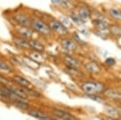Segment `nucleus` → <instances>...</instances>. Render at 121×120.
I'll list each match as a JSON object with an SVG mask.
<instances>
[{
  "instance_id": "nucleus-10",
  "label": "nucleus",
  "mask_w": 121,
  "mask_h": 120,
  "mask_svg": "<svg viewBox=\"0 0 121 120\" xmlns=\"http://www.w3.org/2000/svg\"><path fill=\"white\" fill-rule=\"evenodd\" d=\"M107 97L115 101H121V92L116 89H106L104 92Z\"/></svg>"
},
{
  "instance_id": "nucleus-26",
  "label": "nucleus",
  "mask_w": 121,
  "mask_h": 120,
  "mask_svg": "<svg viewBox=\"0 0 121 120\" xmlns=\"http://www.w3.org/2000/svg\"><path fill=\"white\" fill-rule=\"evenodd\" d=\"M73 40L76 42V43H78V44H80V45H86V43L80 37V36L77 33H73Z\"/></svg>"
},
{
  "instance_id": "nucleus-1",
  "label": "nucleus",
  "mask_w": 121,
  "mask_h": 120,
  "mask_svg": "<svg viewBox=\"0 0 121 120\" xmlns=\"http://www.w3.org/2000/svg\"><path fill=\"white\" fill-rule=\"evenodd\" d=\"M81 89L86 95H99L106 91L107 87L102 82L89 80L81 84Z\"/></svg>"
},
{
  "instance_id": "nucleus-17",
  "label": "nucleus",
  "mask_w": 121,
  "mask_h": 120,
  "mask_svg": "<svg viewBox=\"0 0 121 120\" xmlns=\"http://www.w3.org/2000/svg\"><path fill=\"white\" fill-rule=\"evenodd\" d=\"M109 15L112 17V19H116V20L121 21V10L119 8H110L108 11Z\"/></svg>"
},
{
  "instance_id": "nucleus-28",
  "label": "nucleus",
  "mask_w": 121,
  "mask_h": 120,
  "mask_svg": "<svg viewBox=\"0 0 121 120\" xmlns=\"http://www.w3.org/2000/svg\"><path fill=\"white\" fill-rule=\"evenodd\" d=\"M0 69L3 71H6V72H10L11 71V67L7 63H5L3 61L0 60Z\"/></svg>"
},
{
  "instance_id": "nucleus-7",
  "label": "nucleus",
  "mask_w": 121,
  "mask_h": 120,
  "mask_svg": "<svg viewBox=\"0 0 121 120\" xmlns=\"http://www.w3.org/2000/svg\"><path fill=\"white\" fill-rule=\"evenodd\" d=\"M14 80L16 82L17 84H19L20 86L28 88V89H32V84L29 80H27L26 78L23 77V76H14Z\"/></svg>"
},
{
  "instance_id": "nucleus-20",
  "label": "nucleus",
  "mask_w": 121,
  "mask_h": 120,
  "mask_svg": "<svg viewBox=\"0 0 121 120\" xmlns=\"http://www.w3.org/2000/svg\"><path fill=\"white\" fill-rule=\"evenodd\" d=\"M69 18L71 19L72 22H73L74 24L78 25H83L85 24V20L83 19H82L81 17L79 16L78 14H75V13H71L69 15Z\"/></svg>"
},
{
  "instance_id": "nucleus-15",
  "label": "nucleus",
  "mask_w": 121,
  "mask_h": 120,
  "mask_svg": "<svg viewBox=\"0 0 121 120\" xmlns=\"http://www.w3.org/2000/svg\"><path fill=\"white\" fill-rule=\"evenodd\" d=\"M29 42V45L32 49H33L36 51H39V52H43L44 50V46L41 44L37 40H30Z\"/></svg>"
},
{
  "instance_id": "nucleus-25",
  "label": "nucleus",
  "mask_w": 121,
  "mask_h": 120,
  "mask_svg": "<svg viewBox=\"0 0 121 120\" xmlns=\"http://www.w3.org/2000/svg\"><path fill=\"white\" fill-rule=\"evenodd\" d=\"M60 21L63 24V25L65 27H66L67 29L71 28L72 27V21H70L69 19L66 18V17H61L60 19Z\"/></svg>"
},
{
  "instance_id": "nucleus-14",
  "label": "nucleus",
  "mask_w": 121,
  "mask_h": 120,
  "mask_svg": "<svg viewBox=\"0 0 121 120\" xmlns=\"http://www.w3.org/2000/svg\"><path fill=\"white\" fill-rule=\"evenodd\" d=\"M14 42L17 46L19 47L20 49H30V45L29 42H27L26 40L21 38V37H15Z\"/></svg>"
},
{
  "instance_id": "nucleus-12",
  "label": "nucleus",
  "mask_w": 121,
  "mask_h": 120,
  "mask_svg": "<svg viewBox=\"0 0 121 120\" xmlns=\"http://www.w3.org/2000/svg\"><path fill=\"white\" fill-rule=\"evenodd\" d=\"M86 69L91 74H99L101 71V68L99 66V64L95 62H90L86 64L85 66Z\"/></svg>"
},
{
  "instance_id": "nucleus-8",
  "label": "nucleus",
  "mask_w": 121,
  "mask_h": 120,
  "mask_svg": "<svg viewBox=\"0 0 121 120\" xmlns=\"http://www.w3.org/2000/svg\"><path fill=\"white\" fill-rule=\"evenodd\" d=\"M78 14L82 19L84 20L89 19L91 17V11L89 8H87L85 6H80L78 7Z\"/></svg>"
},
{
  "instance_id": "nucleus-24",
  "label": "nucleus",
  "mask_w": 121,
  "mask_h": 120,
  "mask_svg": "<svg viewBox=\"0 0 121 120\" xmlns=\"http://www.w3.org/2000/svg\"><path fill=\"white\" fill-rule=\"evenodd\" d=\"M15 106L16 107L19 108L21 110H28L29 108V105L28 103H26L25 101H23L21 100H15V102H14Z\"/></svg>"
},
{
  "instance_id": "nucleus-2",
  "label": "nucleus",
  "mask_w": 121,
  "mask_h": 120,
  "mask_svg": "<svg viewBox=\"0 0 121 120\" xmlns=\"http://www.w3.org/2000/svg\"><path fill=\"white\" fill-rule=\"evenodd\" d=\"M31 25L36 32H38L40 34L44 36H48L51 33V28L48 24H46L44 22H43L40 19H34L31 21Z\"/></svg>"
},
{
  "instance_id": "nucleus-21",
  "label": "nucleus",
  "mask_w": 121,
  "mask_h": 120,
  "mask_svg": "<svg viewBox=\"0 0 121 120\" xmlns=\"http://www.w3.org/2000/svg\"><path fill=\"white\" fill-rule=\"evenodd\" d=\"M51 2L54 5L60 6V7H66V8H69L71 6L69 0H51Z\"/></svg>"
},
{
  "instance_id": "nucleus-19",
  "label": "nucleus",
  "mask_w": 121,
  "mask_h": 120,
  "mask_svg": "<svg viewBox=\"0 0 121 120\" xmlns=\"http://www.w3.org/2000/svg\"><path fill=\"white\" fill-rule=\"evenodd\" d=\"M23 62H25L29 67L31 68H33V69H36V68H38L39 67V62H36L34 59H32V58H30V57H24V58H23Z\"/></svg>"
},
{
  "instance_id": "nucleus-9",
  "label": "nucleus",
  "mask_w": 121,
  "mask_h": 120,
  "mask_svg": "<svg viewBox=\"0 0 121 120\" xmlns=\"http://www.w3.org/2000/svg\"><path fill=\"white\" fill-rule=\"evenodd\" d=\"M93 25L99 31H105L109 29V24L107 21L103 20L102 19H95L92 21Z\"/></svg>"
},
{
  "instance_id": "nucleus-5",
  "label": "nucleus",
  "mask_w": 121,
  "mask_h": 120,
  "mask_svg": "<svg viewBox=\"0 0 121 120\" xmlns=\"http://www.w3.org/2000/svg\"><path fill=\"white\" fill-rule=\"evenodd\" d=\"M64 62L66 65V67L69 68H74V69H78L81 66V63L77 58H73L71 56H65L64 58Z\"/></svg>"
},
{
  "instance_id": "nucleus-16",
  "label": "nucleus",
  "mask_w": 121,
  "mask_h": 120,
  "mask_svg": "<svg viewBox=\"0 0 121 120\" xmlns=\"http://www.w3.org/2000/svg\"><path fill=\"white\" fill-rule=\"evenodd\" d=\"M19 33H20V35L24 37V38H30L32 35V31L31 29H29L28 26H23L20 25V27L19 28Z\"/></svg>"
},
{
  "instance_id": "nucleus-11",
  "label": "nucleus",
  "mask_w": 121,
  "mask_h": 120,
  "mask_svg": "<svg viewBox=\"0 0 121 120\" xmlns=\"http://www.w3.org/2000/svg\"><path fill=\"white\" fill-rule=\"evenodd\" d=\"M28 115L32 116L33 118H36V119H44V120H47V119H51V118L48 115H45L44 112L39 110H31L28 111Z\"/></svg>"
},
{
  "instance_id": "nucleus-23",
  "label": "nucleus",
  "mask_w": 121,
  "mask_h": 120,
  "mask_svg": "<svg viewBox=\"0 0 121 120\" xmlns=\"http://www.w3.org/2000/svg\"><path fill=\"white\" fill-rule=\"evenodd\" d=\"M109 30L111 33L114 36L116 37H121V27L118 25H112L109 27Z\"/></svg>"
},
{
  "instance_id": "nucleus-6",
  "label": "nucleus",
  "mask_w": 121,
  "mask_h": 120,
  "mask_svg": "<svg viewBox=\"0 0 121 120\" xmlns=\"http://www.w3.org/2000/svg\"><path fill=\"white\" fill-rule=\"evenodd\" d=\"M52 113H53V115L56 118H58V119H69V120L75 119V117L73 115H72L71 114L68 113L66 111L61 110L54 109Z\"/></svg>"
},
{
  "instance_id": "nucleus-29",
  "label": "nucleus",
  "mask_w": 121,
  "mask_h": 120,
  "mask_svg": "<svg viewBox=\"0 0 121 120\" xmlns=\"http://www.w3.org/2000/svg\"><path fill=\"white\" fill-rule=\"evenodd\" d=\"M8 84V80L7 79H6L5 77H3V76L0 75V84H3V85H6V84Z\"/></svg>"
},
{
  "instance_id": "nucleus-30",
  "label": "nucleus",
  "mask_w": 121,
  "mask_h": 120,
  "mask_svg": "<svg viewBox=\"0 0 121 120\" xmlns=\"http://www.w3.org/2000/svg\"><path fill=\"white\" fill-rule=\"evenodd\" d=\"M116 115H118L119 117L121 118V109H117L116 110Z\"/></svg>"
},
{
  "instance_id": "nucleus-4",
  "label": "nucleus",
  "mask_w": 121,
  "mask_h": 120,
  "mask_svg": "<svg viewBox=\"0 0 121 120\" xmlns=\"http://www.w3.org/2000/svg\"><path fill=\"white\" fill-rule=\"evenodd\" d=\"M60 45L61 47L66 51H74L77 50V43L74 40H72L69 38H65L60 42Z\"/></svg>"
},
{
  "instance_id": "nucleus-18",
  "label": "nucleus",
  "mask_w": 121,
  "mask_h": 120,
  "mask_svg": "<svg viewBox=\"0 0 121 120\" xmlns=\"http://www.w3.org/2000/svg\"><path fill=\"white\" fill-rule=\"evenodd\" d=\"M11 89V91L14 92V94L18 98H20V99H26L28 98V94L25 92L24 90L21 89V88H10Z\"/></svg>"
},
{
  "instance_id": "nucleus-27",
  "label": "nucleus",
  "mask_w": 121,
  "mask_h": 120,
  "mask_svg": "<svg viewBox=\"0 0 121 120\" xmlns=\"http://www.w3.org/2000/svg\"><path fill=\"white\" fill-rule=\"evenodd\" d=\"M105 63H106L107 66H108V67H113L116 65V59H115V58H106V60H105Z\"/></svg>"
},
{
  "instance_id": "nucleus-22",
  "label": "nucleus",
  "mask_w": 121,
  "mask_h": 120,
  "mask_svg": "<svg viewBox=\"0 0 121 120\" xmlns=\"http://www.w3.org/2000/svg\"><path fill=\"white\" fill-rule=\"evenodd\" d=\"M30 58H32V59H34L36 62H44V58H43L42 54H40V52L39 51H36L35 50L34 52L32 53H30V54L28 55Z\"/></svg>"
},
{
  "instance_id": "nucleus-13",
  "label": "nucleus",
  "mask_w": 121,
  "mask_h": 120,
  "mask_svg": "<svg viewBox=\"0 0 121 120\" xmlns=\"http://www.w3.org/2000/svg\"><path fill=\"white\" fill-rule=\"evenodd\" d=\"M15 20L18 22L20 25L23 26H30L31 25V21L29 20V19L27 16H25L24 15L22 14H17L15 15Z\"/></svg>"
},
{
  "instance_id": "nucleus-3",
  "label": "nucleus",
  "mask_w": 121,
  "mask_h": 120,
  "mask_svg": "<svg viewBox=\"0 0 121 120\" xmlns=\"http://www.w3.org/2000/svg\"><path fill=\"white\" fill-rule=\"evenodd\" d=\"M48 25H49V27L51 28L52 31L58 33L60 36H65V35L67 34V33H68L67 28L64 26L63 24L60 22V21L51 20L48 23Z\"/></svg>"
}]
</instances>
